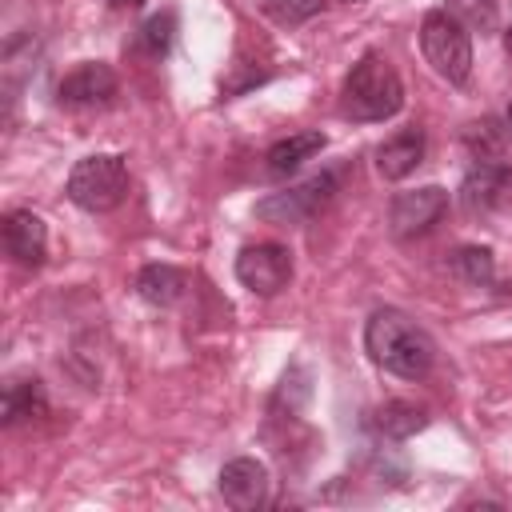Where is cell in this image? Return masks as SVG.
I'll list each match as a JSON object with an SVG mask.
<instances>
[{"label": "cell", "mask_w": 512, "mask_h": 512, "mask_svg": "<svg viewBox=\"0 0 512 512\" xmlns=\"http://www.w3.org/2000/svg\"><path fill=\"white\" fill-rule=\"evenodd\" d=\"M364 352L400 380H424L436 364V340L400 308H376L364 324Z\"/></svg>", "instance_id": "6da1fadb"}, {"label": "cell", "mask_w": 512, "mask_h": 512, "mask_svg": "<svg viewBox=\"0 0 512 512\" xmlns=\"http://www.w3.org/2000/svg\"><path fill=\"white\" fill-rule=\"evenodd\" d=\"M400 108H404V84L396 68L376 52L360 56L340 84V116L356 124H380L392 120Z\"/></svg>", "instance_id": "7a4b0ae2"}, {"label": "cell", "mask_w": 512, "mask_h": 512, "mask_svg": "<svg viewBox=\"0 0 512 512\" xmlns=\"http://www.w3.org/2000/svg\"><path fill=\"white\" fill-rule=\"evenodd\" d=\"M128 184L132 180H128L124 156H116V152H92V156H84V160L72 164L64 192H68V200L76 208H84V212L96 216V212L120 208L124 196H128Z\"/></svg>", "instance_id": "3957f363"}, {"label": "cell", "mask_w": 512, "mask_h": 512, "mask_svg": "<svg viewBox=\"0 0 512 512\" xmlns=\"http://www.w3.org/2000/svg\"><path fill=\"white\" fill-rule=\"evenodd\" d=\"M420 52L432 72L448 84H464L472 76V36L464 20L448 8H432L420 20Z\"/></svg>", "instance_id": "277c9868"}, {"label": "cell", "mask_w": 512, "mask_h": 512, "mask_svg": "<svg viewBox=\"0 0 512 512\" xmlns=\"http://www.w3.org/2000/svg\"><path fill=\"white\" fill-rule=\"evenodd\" d=\"M336 188H340V172H332V168H328V172H316V176H308V180L296 184V188H284V192L264 196V200L256 204V216L268 220V224L292 228V224L308 220L312 212H320V208L336 196Z\"/></svg>", "instance_id": "5b68a950"}, {"label": "cell", "mask_w": 512, "mask_h": 512, "mask_svg": "<svg viewBox=\"0 0 512 512\" xmlns=\"http://www.w3.org/2000/svg\"><path fill=\"white\" fill-rule=\"evenodd\" d=\"M236 280L252 296H276L292 280V252L284 244H248L236 256Z\"/></svg>", "instance_id": "8992f818"}, {"label": "cell", "mask_w": 512, "mask_h": 512, "mask_svg": "<svg viewBox=\"0 0 512 512\" xmlns=\"http://www.w3.org/2000/svg\"><path fill=\"white\" fill-rule=\"evenodd\" d=\"M444 212H448V192L440 184H424V188H412V192H396L392 196L388 224H392V236L396 240H412V236H424Z\"/></svg>", "instance_id": "52a82bcc"}, {"label": "cell", "mask_w": 512, "mask_h": 512, "mask_svg": "<svg viewBox=\"0 0 512 512\" xmlns=\"http://www.w3.org/2000/svg\"><path fill=\"white\" fill-rule=\"evenodd\" d=\"M116 88H120V80L104 60H84L72 72L60 76L56 104L60 108H100V104H108L116 96Z\"/></svg>", "instance_id": "ba28073f"}, {"label": "cell", "mask_w": 512, "mask_h": 512, "mask_svg": "<svg viewBox=\"0 0 512 512\" xmlns=\"http://www.w3.org/2000/svg\"><path fill=\"white\" fill-rule=\"evenodd\" d=\"M216 488H220V496H224L228 508H236V512H256V508L268 504L272 480H268V468H264L256 456H236V460H228V464L220 468Z\"/></svg>", "instance_id": "9c48e42d"}, {"label": "cell", "mask_w": 512, "mask_h": 512, "mask_svg": "<svg viewBox=\"0 0 512 512\" xmlns=\"http://www.w3.org/2000/svg\"><path fill=\"white\" fill-rule=\"evenodd\" d=\"M508 192H512V172L500 160H476L460 184V208L468 216H488L508 200Z\"/></svg>", "instance_id": "30bf717a"}, {"label": "cell", "mask_w": 512, "mask_h": 512, "mask_svg": "<svg viewBox=\"0 0 512 512\" xmlns=\"http://www.w3.org/2000/svg\"><path fill=\"white\" fill-rule=\"evenodd\" d=\"M4 252L20 264V268H40L48 256V228L36 212L16 208L4 216Z\"/></svg>", "instance_id": "8fae6325"}, {"label": "cell", "mask_w": 512, "mask_h": 512, "mask_svg": "<svg viewBox=\"0 0 512 512\" xmlns=\"http://www.w3.org/2000/svg\"><path fill=\"white\" fill-rule=\"evenodd\" d=\"M424 148H428L424 132L416 124H408V128H400L376 144V172L384 180H404L424 164Z\"/></svg>", "instance_id": "7c38bea8"}, {"label": "cell", "mask_w": 512, "mask_h": 512, "mask_svg": "<svg viewBox=\"0 0 512 512\" xmlns=\"http://www.w3.org/2000/svg\"><path fill=\"white\" fill-rule=\"evenodd\" d=\"M324 144H328L324 132H292V136L276 140V144L264 152V172H268L272 180H284V176H292L304 160H312L316 152H324Z\"/></svg>", "instance_id": "4fadbf2b"}, {"label": "cell", "mask_w": 512, "mask_h": 512, "mask_svg": "<svg viewBox=\"0 0 512 512\" xmlns=\"http://www.w3.org/2000/svg\"><path fill=\"white\" fill-rule=\"evenodd\" d=\"M184 288H188V280H184V272L172 268V264H148V268H140V276H136V296H140L144 304H152V308H172V304L184 296Z\"/></svg>", "instance_id": "5bb4252c"}, {"label": "cell", "mask_w": 512, "mask_h": 512, "mask_svg": "<svg viewBox=\"0 0 512 512\" xmlns=\"http://www.w3.org/2000/svg\"><path fill=\"white\" fill-rule=\"evenodd\" d=\"M48 416V396L40 388L36 376H20V380H8L4 384V424L16 428L24 420H40Z\"/></svg>", "instance_id": "9a60e30c"}, {"label": "cell", "mask_w": 512, "mask_h": 512, "mask_svg": "<svg viewBox=\"0 0 512 512\" xmlns=\"http://www.w3.org/2000/svg\"><path fill=\"white\" fill-rule=\"evenodd\" d=\"M368 424H372L384 440H408V436H416L420 428H428V412H424L420 404H412V400H388V404H380V408L368 416Z\"/></svg>", "instance_id": "2e32d148"}, {"label": "cell", "mask_w": 512, "mask_h": 512, "mask_svg": "<svg viewBox=\"0 0 512 512\" xmlns=\"http://www.w3.org/2000/svg\"><path fill=\"white\" fill-rule=\"evenodd\" d=\"M172 40H176V12L164 8V12H156V16H148L140 24V32L132 40V52H140L144 60H164Z\"/></svg>", "instance_id": "e0dca14e"}, {"label": "cell", "mask_w": 512, "mask_h": 512, "mask_svg": "<svg viewBox=\"0 0 512 512\" xmlns=\"http://www.w3.org/2000/svg\"><path fill=\"white\" fill-rule=\"evenodd\" d=\"M452 272H456L464 284H472V288H488V284L496 280V260H492L488 248L464 244V248L452 252Z\"/></svg>", "instance_id": "ac0fdd59"}, {"label": "cell", "mask_w": 512, "mask_h": 512, "mask_svg": "<svg viewBox=\"0 0 512 512\" xmlns=\"http://www.w3.org/2000/svg\"><path fill=\"white\" fill-rule=\"evenodd\" d=\"M464 144L472 148L476 160H500V136H496V124H468L464 132Z\"/></svg>", "instance_id": "d6986e66"}, {"label": "cell", "mask_w": 512, "mask_h": 512, "mask_svg": "<svg viewBox=\"0 0 512 512\" xmlns=\"http://www.w3.org/2000/svg\"><path fill=\"white\" fill-rule=\"evenodd\" d=\"M324 8V0H272V16L280 24H304Z\"/></svg>", "instance_id": "ffe728a7"}, {"label": "cell", "mask_w": 512, "mask_h": 512, "mask_svg": "<svg viewBox=\"0 0 512 512\" xmlns=\"http://www.w3.org/2000/svg\"><path fill=\"white\" fill-rule=\"evenodd\" d=\"M448 12H464L468 20H480V28H488V20H484V12L488 16H496V0H452V8Z\"/></svg>", "instance_id": "44dd1931"}, {"label": "cell", "mask_w": 512, "mask_h": 512, "mask_svg": "<svg viewBox=\"0 0 512 512\" xmlns=\"http://www.w3.org/2000/svg\"><path fill=\"white\" fill-rule=\"evenodd\" d=\"M144 0H112V8H140Z\"/></svg>", "instance_id": "7402d4cb"}, {"label": "cell", "mask_w": 512, "mask_h": 512, "mask_svg": "<svg viewBox=\"0 0 512 512\" xmlns=\"http://www.w3.org/2000/svg\"><path fill=\"white\" fill-rule=\"evenodd\" d=\"M504 48H508V52H512V24H508V28H504Z\"/></svg>", "instance_id": "603a6c76"}, {"label": "cell", "mask_w": 512, "mask_h": 512, "mask_svg": "<svg viewBox=\"0 0 512 512\" xmlns=\"http://www.w3.org/2000/svg\"><path fill=\"white\" fill-rule=\"evenodd\" d=\"M508 128H512V104H508Z\"/></svg>", "instance_id": "cb8c5ba5"}]
</instances>
